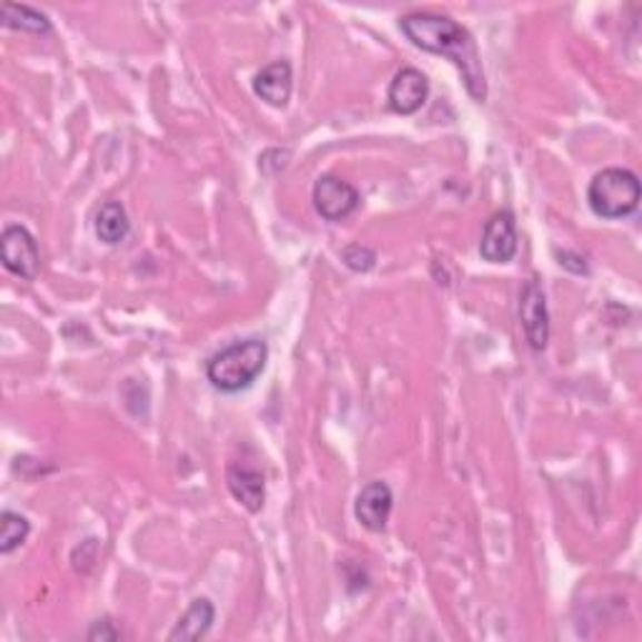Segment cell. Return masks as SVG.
<instances>
[{"instance_id": "cell-2", "label": "cell", "mask_w": 642, "mask_h": 642, "mask_svg": "<svg viewBox=\"0 0 642 642\" xmlns=\"http://www.w3.org/2000/svg\"><path fill=\"white\" fill-rule=\"evenodd\" d=\"M266 359H269V347L264 339L234 342L206 362V379L211 382L214 389L236 394L251 387L264 372Z\"/></svg>"}, {"instance_id": "cell-14", "label": "cell", "mask_w": 642, "mask_h": 642, "mask_svg": "<svg viewBox=\"0 0 642 642\" xmlns=\"http://www.w3.org/2000/svg\"><path fill=\"white\" fill-rule=\"evenodd\" d=\"M0 18H3L6 28H13V31H23V33H48L51 31V21L48 16L36 11L31 6H18V3H3L0 6Z\"/></svg>"}, {"instance_id": "cell-10", "label": "cell", "mask_w": 642, "mask_h": 642, "mask_svg": "<svg viewBox=\"0 0 642 642\" xmlns=\"http://www.w3.org/2000/svg\"><path fill=\"white\" fill-rule=\"evenodd\" d=\"M394 507V495L387 482H369L364 485L357 502H354V515L359 525L369 532H382L387 527Z\"/></svg>"}, {"instance_id": "cell-12", "label": "cell", "mask_w": 642, "mask_h": 642, "mask_svg": "<svg viewBox=\"0 0 642 642\" xmlns=\"http://www.w3.org/2000/svg\"><path fill=\"white\" fill-rule=\"evenodd\" d=\"M214 618H216V610L211 605V600L196 597L191 602V608L184 612V615L179 618V622H176V628L169 632V640L171 642L201 640L206 632L211 630Z\"/></svg>"}, {"instance_id": "cell-7", "label": "cell", "mask_w": 642, "mask_h": 642, "mask_svg": "<svg viewBox=\"0 0 642 642\" xmlns=\"http://www.w3.org/2000/svg\"><path fill=\"white\" fill-rule=\"evenodd\" d=\"M480 254H482V259L490 264H507L515 259V254H517L515 214L502 209L490 216V221L485 224V231H482Z\"/></svg>"}, {"instance_id": "cell-4", "label": "cell", "mask_w": 642, "mask_h": 642, "mask_svg": "<svg viewBox=\"0 0 642 642\" xmlns=\"http://www.w3.org/2000/svg\"><path fill=\"white\" fill-rule=\"evenodd\" d=\"M0 259L11 274L21 276L26 282H33L41 271V254L33 234L26 226H8L0 236Z\"/></svg>"}, {"instance_id": "cell-8", "label": "cell", "mask_w": 642, "mask_h": 642, "mask_svg": "<svg viewBox=\"0 0 642 642\" xmlns=\"http://www.w3.org/2000/svg\"><path fill=\"white\" fill-rule=\"evenodd\" d=\"M226 485H229L231 495L239 505H244L249 512H261L266 500V482L259 467H254L251 462L236 460L226 470Z\"/></svg>"}, {"instance_id": "cell-9", "label": "cell", "mask_w": 642, "mask_h": 642, "mask_svg": "<svg viewBox=\"0 0 642 642\" xmlns=\"http://www.w3.org/2000/svg\"><path fill=\"white\" fill-rule=\"evenodd\" d=\"M427 96H429L427 76L417 71V68H402V71L394 76V81L389 83L387 101L394 113L412 116L424 106Z\"/></svg>"}, {"instance_id": "cell-11", "label": "cell", "mask_w": 642, "mask_h": 642, "mask_svg": "<svg viewBox=\"0 0 642 642\" xmlns=\"http://www.w3.org/2000/svg\"><path fill=\"white\" fill-rule=\"evenodd\" d=\"M292 81L294 71L289 61H274L266 68H261L254 78V91L274 108H284L292 98Z\"/></svg>"}, {"instance_id": "cell-16", "label": "cell", "mask_w": 642, "mask_h": 642, "mask_svg": "<svg viewBox=\"0 0 642 642\" xmlns=\"http://www.w3.org/2000/svg\"><path fill=\"white\" fill-rule=\"evenodd\" d=\"M342 259L352 271H372L374 264H377V254H374L369 246L352 244V246H347V249H344Z\"/></svg>"}, {"instance_id": "cell-1", "label": "cell", "mask_w": 642, "mask_h": 642, "mask_svg": "<svg viewBox=\"0 0 642 642\" xmlns=\"http://www.w3.org/2000/svg\"><path fill=\"white\" fill-rule=\"evenodd\" d=\"M402 33L407 36L417 48L434 56H444L460 68L474 101H485L487 98V78L482 68L477 46L470 36L467 28H462L457 21L437 13H409L399 21Z\"/></svg>"}, {"instance_id": "cell-3", "label": "cell", "mask_w": 642, "mask_h": 642, "mask_svg": "<svg viewBox=\"0 0 642 642\" xmlns=\"http://www.w3.org/2000/svg\"><path fill=\"white\" fill-rule=\"evenodd\" d=\"M590 209L602 219H625L640 204V179L630 169H605L590 181Z\"/></svg>"}, {"instance_id": "cell-6", "label": "cell", "mask_w": 642, "mask_h": 642, "mask_svg": "<svg viewBox=\"0 0 642 642\" xmlns=\"http://www.w3.org/2000/svg\"><path fill=\"white\" fill-rule=\"evenodd\" d=\"M520 322L530 347L535 352L545 349L550 342V314L545 292L535 279H530L520 292Z\"/></svg>"}, {"instance_id": "cell-17", "label": "cell", "mask_w": 642, "mask_h": 642, "mask_svg": "<svg viewBox=\"0 0 642 642\" xmlns=\"http://www.w3.org/2000/svg\"><path fill=\"white\" fill-rule=\"evenodd\" d=\"M86 638L91 640V642H98V640H101V642H113V640L121 638V632L113 628L111 620H98V622H93V628L88 630Z\"/></svg>"}, {"instance_id": "cell-15", "label": "cell", "mask_w": 642, "mask_h": 642, "mask_svg": "<svg viewBox=\"0 0 642 642\" xmlns=\"http://www.w3.org/2000/svg\"><path fill=\"white\" fill-rule=\"evenodd\" d=\"M28 532H31V525L23 515H16V512H3L0 515V552L3 555H11L16 547H21Z\"/></svg>"}, {"instance_id": "cell-13", "label": "cell", "mask_w": 642, "mask_h": 642, "mask_svg": "<svg viewBox=\"0 0 642 642\" xmlns=\"http://www.w3.org/2000/svg\"><path fill=\"white\" fill-rule=\"evenodd\" d=\"M93 229H96L98 239H101L103 244H108V246L121 244L128 236V229H131L124 204L121 201H106L96 214Z\"/></svg>"}, {"instance_id": "cell-5", "label": "cell", "mask_w": 642, "mask_h": 642, "mask_svg": "<svg viewBox=\"0 0 642 642\" xmlns=\"http://www.w3.org/2000/svg\"><path fill=\"white\" fill-rule=\"evenodd\" d=\"M312 199H314V209L319 211L322 219H327V221L347 219L349 214L357 211V206L362 201L359 191L354 189L349 181H344L334 174H324L316 179Z\"/></svg>"}]
</instances>
